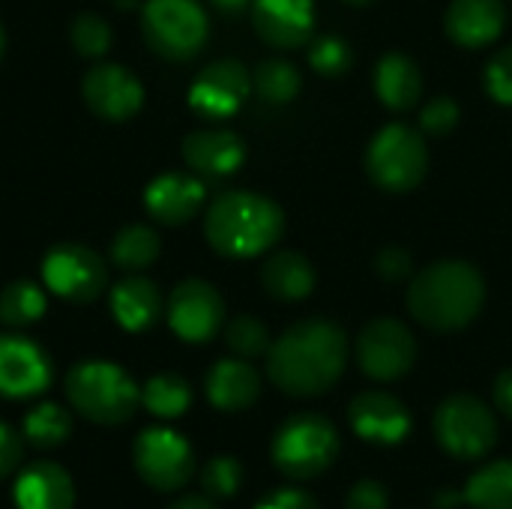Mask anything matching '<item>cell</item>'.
Wrapping results in <instances>:
<instances>
[{"label": "cell", "mask_w": 512, "mask_h": 509, "mask_svg": "<svg viewBox=\"0 0 512 509\" xmlns=\"http://www.w3.org/2000/svg\"><path fill=\"white\" fill-rule=\"evenodd\" d=\"M348 339L342 327L324 318H306L288 327L267 351V375L288 396H321L345 372Z\"/></svg>", "instance_id": "cell-1"}, {"label": "cell", "mask_w": 512, "mask_h": 509, "mask_svg": "<svg viewBox=\"0 0 512 509\" xmlns=\"http://www.w3.org/2000/svg\"><path fill=\"white\" fill-rule=\"evenodd\" d=\"M486 300V282L468 261H435L423 267L408 288L411 315L441 333L468 327Z\"/></svg>", "instance_id": "cell-2"}, {"label": "cell", "mask_w": 512, "mask_h": 509, "mask_svg": "<svg viewBox=\"0 0 512 509\" xmlns=\"http://www.w3.org/2000/svg\"><path fill=\"white\" fill-rule=\"evenodd\" d=\"M285 231L279 204L258 192H225L219 195L204 219V234L219 255L255 258L267 252Z\"/></svg>", "instance_id": "cell-3"}, {"label": "cell", "mask_w": 512, "mask_h": 509, "mask_svg": "<svg viewBox=\"0 0 512 509\" xmlns=\"http://www.w3.org/2000/svg\"><path fill=\"white\" fill-rule=\"evenodd\" d=\"M69 405L99 423V426H120L132 420L141 405V390L135 381L114 363L105 360H84L66 378Z\"/></svg>", "instance_id": "cell-4"}, {"label": "cell", "mask_w": 512, "mask_h": 509, "mask_svg": "<svg viewBox=\"0 0 512 509\" xmlns=\"http://www.w3.org/2000/svg\"><path fill=\"white\" fill-rule=\"evenodd\" d=\"M270 456L285 477L315 480L336 462L339 432L321 414H294L276 429Z\"/></svg>", "instance_id": "cell-5"}, {"label": "cell", "mask_w": 512, "mask_h": 509, "mask_svg": "<svg viewBox=\"0 0 512 509\" xmlns=\"http://www.w3.org/2000/svg\"><path fill=\"white\" fill-rule=\"evenodd\" d=\"M366 171L387 192L414 189L429 171V150L423 135L405 123L384 126L366 150Z\"/></svg>", "instance_id": "cell-6"}, {"label": "cell", "mask_w": 512, "mask_h": 509, "mask_svg": "<svg viewBox=\"0 0 512 509\" xmlns=\"http://www.w3.org/2000/svg\"><path fill=\"white\" fill-rule=\"evenodd\" d=\"M141 30L159 57L189 60L207 42V12L198 0H147Z\"/></svg>", "instance_id": "cell-7"}, {"label": "cell", "mask_w": 512, "mask_h": 509, "mask_svg": "<svg viewBox=\"0 0 512 509\" xmlns=\"http://www.w3.org/2000/svg\"><path fill=\"white\" fill-rule=\"evenodd\" d=\"M435 438L453 459L474 462L498 444V423L483 399L459 393L435 411Z\"/></svg>", "instance_id": "cell-8"}, {"label": "cell", "mask_w": 512, "mask_h": 509, "mask_svg": "<svg viewBox=\"0 0 512 509\" xmlns=\"http://www.w3.org/2000/svg\"><path fill=\"white\" fill-rule=\"evenodd\" d=\"M132 462L138 477L156 492H177L192 480L195 456L189 441L171 429H144L135 438Z\"/></svg>", "instance_id": "cell-9"}, {"label": "cell", "mask_w": 512, "mask_h": 509, "mask_svg": "<svg viewBox=\"0 0 512 509\" xmlns=\"http://www.w3.org/2000/svg\"><path fill=\"white\" fill-rule=\"evenodd\" d=\"M42 279L45 288L54 291L63 300L72 303H90L96 300L108 285V267L105 261L81 246V243H60L54 246L42 261Z\"/></svg>", "instance_id": "cell-10"}, {"label": "cell", "mask_w": 512, "mask_h": 509, "mask_svg": "<svg viewBox=\"0 0 512 509\" xmlns=\"http://www.w3.org/2000/svg\"><path fill=\"white\" fill-rule=\"evenodd\" d=\"M357 363L375 381H399L417 363V339L396 318H378L357 339Z\"/></svg>", "instance_id": "cell-11"}, {"label": "cell", "mask_w": 512, "mask_h": 509, "mask_svg": "<svg viewBox=\"0 0 512 509\" xmlns=\"http://www.w3.org/2000/svg\"><path fill=\"white\" fill-rule=\"evenodd\" d=\"M225 321V303L210 282L186 279L171 291L168 324L183 342H207Z\"/></svg>", "instance_id": "cell-12"}, {"label": "cell", "mask_w": 512, "mask_h": 509, "mask_svg": "<svg viewBox=\"0 0 512 509\" xmlns=\"http://www.w3.org/2000/svg\"><path fill=\"white\" fill-rule=\"evenodd\" d=\"M81 90H84L87 108L102 120H129L132 114H138V108L144 102L141 81L117 63L93 66L84 75Z\"/></svg>", "instance_id": "cell-13"}, {"label": "cell", "mask_w": 512, "mask_h": 509, "mask_svg": "<svg viewBox=\"0 0 512 509\" xmlns=\"http://www.w3.org/2000/svg\"><path fill=\"white\" fill-rule=\"evenodd\" d=\"M249 84L252 81L243 63L216 60L207 69H201V75L195 78L189 90V102L201 117L222 120V117H231L243 105V99L249 96Z\"/></svg>", "instance_id": "cell-14"}, {"label": "cell", "mask_w": 512, "mask_h": 509, "mask_svg": "<svg viewBox=\"0 0 512 509\" xmlns=\"http://www.w3.org/2000/svg\"><path fill=\"white\" fill-rule=\"evenodd\" d=\"M51 384L45 351L24 336H0V396L30 399Z\"/></svg>", "instance_id": "cell-15"}, {"label": "cell", "mask_w": 512, "mask_h": 509, "mask_svg": "<svg viewBox=\"0 0 512 509\" xmlns=\"http://www.w3.org/2000/svg\"><path fill=\"white\" fill-rule=\"evenodd\" d=\"M348 420L360 438L375 444H399L411 432L408 408L396 396L381 390L360 393L348 408Z\"/></svg>", "instance_id": "cell-16"}, {"label": "cell", "mask_w": 512, "mask_h": 509, "mask_svg": "<svg viewBox=\"0 0 512 509\" xmlns=\"http://www.w3.org/2000/svg\"><path fill=\"white\" fill-rule=\"evenodd\" d=\"M252 24L264 42L297 48L312 36L315 6L312 0H252Z\"/></svg>", "instance_id": "cell-17"}, {"label": "cell", "mask_w": 512, "mask_h": 509, "mask_svg": "<svg viewBox=\"0 0 512 509\" xmlns=\"http://www.w3.org/2000/svg\"><path fill=\"white\" fill-rule=\"evenodd\" d=\"M144 204H147V213L165 225H183L189 222L201 204H204V183L189 177V174H177V171H168V174H159L147 192H144Z\"/></svg>", "instance_id": "cell-18"}, {"label": "cell", "mask_w": 512, "mask_h": 509, "mask_svg": "<svg viewBox=\"0 0 512 509\" xmlns=\"http://www.w3.org/2000/svg\"><path fill=\"white\" fill-rule=\"evenodd\" d=\"M183 159L198 174L228 177L243 165L246 147H243V138L228 129H198V132L186 135Z\"/></svg>", "instance_id": "cell-19"}, {"label": "cell", "mask_w": 512, "mask_h": 509, "mask_svg": "<svg viewBox=\"0 0 512 509\" xmlns=\"http://www.w3.org/2000/svg\"><path fill=\"white\" fill-rule=\"evenodd\" d=\"M444 24L456 45L483 48L501 36L507 24V9L501 0H453Z\"/></svg>", "instance_id": "cell-20"}, {"label": "cell", "mask_w": 512, "mask_h": 509, "mask_svg": "<svg viewBox=\"0 0 512 509\" xmlns=\"http://www.w3.org/2000/svg\"><path fill=\"white\" fill-rule=\"evenodd\" d=\"M15 507L18 509H72L75 486L69 474L54 462H36L15 480Z\"/></svg>", "instance_id": "cell-21"}, {"label": "cell", "mask_w": 512, "mask_h": 509, "mask_svg": "<svg viewBox=\"0 0 512 509\" xmlns=\"http://www.w3.org/2000/svg\"><path fill=\"white\" fill-rule=\"evenodd\" d=\"M261 396V378L246 360H219L207 375V399L219 411H246Z\"/></svg>", "instance_id": "cell-22"}, {"label": "cell", "mask_w": 512, "mask_h": 509, "mask_svg": "<svg viewBox=\"0 0 512 509\" xmlns=\"http://www.w3.org/2000/svg\"><path fill=\"white\" fill-rule=\"evenodd\" d=\"M111 312L129 333L150 330L162 315V294L144 276H129L111 288Z\"/></svg>", "instance_id": "cell-23"}, {"label": "cell", "mask_w": 512, "mask_h": 509, "mask_svg": "<svg viewBox=\"0 0 512 509\" xmlns=\"http://www.w3.org/2000/svg\"><path fill=\"white\" fill-rule=\"evenodd\" d=\"M375 93L393 111L414 108L420 102V93H423L420 66L408 54H402V51L384 54L378 60V69H375Z\"/></svg>", "instance_id": "cell-24"}, {"label": "cell", "mask_w": 512, "mask_h": 509, "mask_svg": "<svg viewBox=\"0 0 512 509\" xmlns=\"http://www.w3.org/2000/svg\"><path fill=\"white\" fill-rule=\"evenodd\" d=\"M261 285L270 297H276L282 303H297L312 294L315 270H312L309 258L285 249V252H276L267 258V264L261 267Z\"/></svg>", "instance_id": "cell-25"}, {"label": "cell", "mask_w": 512, "mask_h": 509, "mask_svg": "<svg viewBox=\"0 0 512 509\" xmlns=\"http://www.w3.org/2000/svg\"><path fill=\"white\" fill-rule=\"evenodd\" d=\"M465 504L471 509H512V462L501 459L480 468L465 486Z\"/></svg>", "instance_id": "cell-26"}, {"label": "cell", "mask_w": 512, "mask_h": 509, "mask_svg": "<svg viewBox=\"0 0 512 509\" xmlns=\"http://www.w3.org/2000/svg\"><path fill=\"white\" fill-rule=\"evenodd\" d=\"M159 258V234L147 225H129L111 240V261L120 270H144Z\"/></svg>", "instance_id": "cell-27"}, {"label": "cell", "mask_w": 512, "mask_h": 509, "mask_svg": "<svg viewBox=\"0 0 512 509\" xmlns=\"http://www.w3.org/2000/svg\"><path fill=\"white\" fill-rule=\"evenodd\" d=\"M141 405H144L150 414L171 420V417H180V414L192 405V390H189V384H186L180 375L165 372V375H156V378H150V381L144 384V390H141Z\"/></svg>", "instance_id": "cell-28"}, {"label": "cell", "mask_w": 512, "mask_h": 509, "mask_svg": "<svg viewBox=\"0 0 512 509\" xmlns=\"http://www.w3.org/2000/svg\"><path fill=\"white\" fill-rule=\"evenodd\" d=\"M72 432V423H69V414L54 405V402H45V405H36L27 417H24V441L30 447H39V450H54L60 447Z\"/></svg>", "instance_id": "cell-29"}, {"label": "cell", "mask_w": 512, "mask_h": 509, "mask_svg": "<svg viewBox=\"0 0 512 509\" xmlns=\"http://www.w3.org/2000/svg\"><path fill=\"white\" fill-rule=\"evenodd\" d=\"M45 315V291L33 282H12L0 294V321L9 327H27Z\"/></svg>", "instance_id": "cell-30"}, {"label": "cell", "mask_w": 512, "mask_h": 509, "mask_svg": "<svg viewBox=\"0 0 512 509\" xmlns=\"http://www.w3.org/2000/svg\"><path fill=\"white\" fill-rule=\"evenodd\" d=\"M255 90L261 99L273 102V105H285L297 96L300 90V72L288 63V60H264L255 69Z\"/></svg>", "instance_id": "cell-31"}, {"label": "cell", "mask_w": 512, "mask_h": 509, "mask_svg": "<svg viewBox=\"0 0 512 509\" xmlns=\"http://www.w3.org/2000/svg\"><path fill=\"white\" fill-rule=\"evenodd\" d=\"M225 342H228V348H231L237 357H243V360H252V357H261V354L270 351V333H267V327H264L258 318H252V315L234 318V321L228 324V330H225Z\"/></svg>", "instance_id": "cell-32"}, {"label": "cell", "mask_w": 512, "mask_h": 509, "mask_svg": "<svg viewBox=\"0 0 512 509\" xmlns=\"http://www.w3.org/2000/svg\"><path fill=\"white\" fill-rule=\"evenodd\" d=\"M201 486H204V495L213 498V501H225V498H234L237 489L243 486V468L237 459H228V456H219L213 462L204 465L201 471Z\"/></svg>", "instance_id": "cell-33"}, {"label": "cell", "mask_w": 512, "mask_h": 509, "mask_svg": "<svg viewBox=\"0 0 512 509\" xmlns=\"http://www.w3.org/2000/svg\"><path fill=\"white\" fill-rule=\"evenodd\" d=\"M309 63H312L315 72H321L327 78H336V75L351 69V45L345 39L333 36V33H324L309 45Z\"/></svg>", "instance_id": "cell-34"}, {"label": "cell", "mask_w": 512, "mask_h": 509, "mask_svg": "<svg viewBox=\"0 0 512 509\" xmlns=\"http://www.w3.org/2000/svg\"><path fill=\"white\" fill-rule=\"evenodd\" d=\"M72 45L84 57H102L111 48V27L99 15L84 12L72 24Z\"/></svg>", "instance_id": "cell-35"}, {"label": "cell", "mask_w": 512, "mask_h": 509, "mask_svg": "<svg viewBox=\"0 0 512 509\" xmlns=\"http://www.w3.org/2000/svg\"><path fill=\"white\" fill-rule=\"evenodd\" d=\"M486 90L501 105H512V45L501 48L486 66Z\"/></svg>", "instance_id": "cell-36"}, {"label": "cell", "mask_w": 512, "mask_h": 509, "mask_svg": "<svg viewBox=\"0 0 512 509\" xmlns=\"http://www.w3.org/2000/svg\"><path fill=\"white\" fill-rule=\"evenodd\" d=\"M459 123V105L453 96H438L420 111V129L429 135H447Z\"/></svg>", "instance_id": "cell-37"}, {"label": "cell", "mask_w": 512, "mask_h": 509, "mask_svg": "<svg viewBox=\"0 0 512 509\" xmlns=\"http://www.w3.org/2000/svg\"><path fill=\"white\" fill-rule=\"evenodd\" d=\"M345 509H390V495L378 480H360L348 492Z\"/></svg>", "instance_id": "cell-38"}, {"label": "cell", "mask_w": 512, "mask_h": 509, "mask_svg": "<svg viewBox=\"0 0 512 509\" xmlns=\"http://www.w3.org/2000/svg\"><path fill=\"white\" fill-rule=\"evenodd\" d=\"M411 255L402 249V246H387L378 258H375V270H378V276L381 279H387V282H399V279H405V276H411Z\"/></svg>", "instance_id": "cell-39"}, {"label": "cell", "mask_w": 512, "mask_h": 509, "mask_svg": "<svg viewBox=\"0 0 512 509\" xmlns=\"http://www.w3.org/2000/svg\"><path fill=\"white\" fill-rule=\"evenodd\" d=\"M255 509H321V507H318V501H315L309 492H303V489H276V492H270L267 498H261Z\"/></svg>", "instance_id": "cell-40"}, {"label": "cell", "mask_w": 512, "mask_h": 509, "mask_svg": "<svg viewBox=\"0 0 512 509\" xmlns=\"http://www.w3.org/2000/svg\"><path fill=\"white\" fill-rule=\"evenodd\" d=\"M21 453H24L21 435H18L12 426H6V423L0 420V480L9 477V474L21 465Z\"/></svg>", "instance_id": "cell-41"}, {"label": "cell", "mask_w": 512, "mask_h": 509, "mask_svg": "<svg viewBox=\"0 0 512 509\" xmlns=\"http://www.w3.org/2000/svg\"><path fill=\"white\" fill-rule=\"evenodd\" d=\"M495 405L512 420V369L501 372L495 381Z\"/></svg>", "instance_id": "cell-42"}, {"label": "cell", "mask_w": 512, "mask_h": 509, "mask_svg": "<svg viewBox=\"0 0 512 509\" xmlns=\"http://www.w3.org/2000/svg\"><path fill=\"white\" fill-rule=\"evenodd\" d=\"M168 509H216L210 498H201V495H186V498H177Z\"/></svg>", "instance_id": "cell-43"}, {"label": "cell", "mask_w": 512, "mask_h": 509, "mask_svg": "<svg viewBox=\"0 0 512 509\" xmlns=\"http://www.w3.org/2000/svg\"><path fill=\"white\" fill-rule=\"evenodd\" d=\"M216 9H222V12H240V9H246L252 0H210Z\"/></svg>", "instance_id": "cell-44"}, {"label": "cell", "mask_w": 512, "mask_h": 509, "mask_svg": "<svg viewBox=\"0 0 512 509\" xmlns=\"http://www.w3.org/2000/svg\"><path fill=\"white\" fill-rule=\"evenodd\" d=\"M351 6H369V3H375V0H348Z\"/></svg>", "instance_id": "cell-45"}, {"label": "cell", "mask_w": 512, "mask_h": 509, "mask_svg": "<svg viewBox=\"0 0 512 509\" xmlns=\"http://www.w3.org/2000/svg\"><path fill=\"white\" fill-rule=\"evenodd\" d=\"M3 48H6V36H3V24H0V57H3Z\"/></svg>", "instance_id": "cell-46"}]
</instances>
